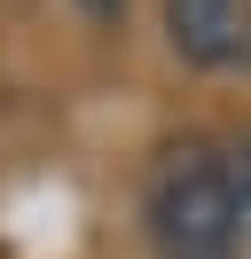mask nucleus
I'll list each match as a JSON object with an SVG mask.
<instances>
[{"instance_id": "nucleus-1", "label": "nucleus", "mask_w": 251, "mask_h": 259, "mask_svg": "<svg viewBox=\"0 0 251 259\" xmlns=\"http://www.w3.org/2000/svg\"><path fill=\"white\" fill-rule=\"evenodd\" d=\"M141 236L157 259H243L251 204L235 181V149H220V142L165 149L149 189H141Z\"/></svg>"}, {"instance_id": "nucleus-2", "label": "nucleus", "mask_w": 251, "mask_h": 259, "mask_svg": "<svg viewBox=\"0 0 251 259\" xmlns=\"http://www.w3.org/2000/svg\"><path fill=\"white\" fill-rule=\"evenodd\" d=\"M165 39L196 71L251 79V0H165Z\"/></svg>"}, {"instance_id": "nucleus-3", "label": "nucleus", "mask_w": 251, "mask_h": 259, "mask_svg": "<svg viewBox=\"0 0 251 259\" xmlns=\"http://www.w3.org/2000/svg\"><path fill=\"white\" fill-rule=\"evenodd\" d=\"M235 181H243V204H251V134L235 142Z\"/></svg>"}, {"instance_id": "nucleus-4", "label": "nucleus", "mask_w": 251, "mask_h": 259, "mask_svg": "<svg viewBox=\"0 0 251 259\" xmlns=\"http://www.w3.org/2000/svg\"><path fill=\"white\" fill-rule=\"evenodd\" d=\"M78 8H87V16H118L126 0H78Z\"/></svg>"}]
</instances>
